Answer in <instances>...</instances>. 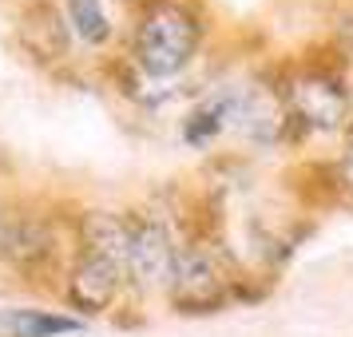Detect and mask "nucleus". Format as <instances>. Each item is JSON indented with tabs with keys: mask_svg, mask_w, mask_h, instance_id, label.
<instances>
[{
	"mask_svg": "<svg viewBox=\"0 0 353 337\" xmlns=\"http://www.w3.org/2000/svg\"><path fill=\"white\" fill-rule=\"evenodd\" d=\"M239 266L230 262L223 242H210L203 234H191L179 242L175 266L167 278V302L179 314H219L234 302V282H239Z\"/></svg>",
	"mask_w": 353,
	"mask_h": 337,
	"instance_id": "obj_3",
	"label": "nucleus"
},
{
	"mask_svg": "<svg viewBox=\"0 0 353 337\" xmlns=\"http://www.w3.org/2000/svg\"><path fill=\"white\" fill-rule=\"evenodd\" d=\"M330 175H334L337 203L353 207V131H350V139H345V151H341V155H337V163L330 167Z\"/></svg>",
	"mask_w": 353,
	"mask_h": 337,
	"instance_id": "obj_12",
	"label": "nucleus"
},
{
	"mask_svg": "<svg viewBox=\"0 0 353 337\" xmlns=\"http://www.w3.org/2000/svg\"><path fill=\"white\" fill-rule=\"evenodd\" d=\"M88 325L83 318L60 309H32V305H8L0 309V337H76Z\"/></svg>",
	"mask_w": 353,
	"mask_h": 337,
	"instance_id": "obj_10",
	"label": "nucleus"
},
{
	"mask_svg": "<svg viewBox=\"0 0 353 337\" xmlns=\"http://www.w3.org/2000/svg\"><path fill=\"white\" fill-rule=\"evenodd\" d=\"M76 254V230H64L56 214L28 198L0 203V262L20 282H64L68 262Z\"/></svg>",
	"mask_w": 353,
	"mask_h": 337,
	"instance_id": "obj_2",
	"label": "nucleus"
},
{
	"mask_svg": "<svg viewBox=\"0 0 353 337\" xmlns=\"http://www.w3.org/2000/svg\"><path fill=\"white\" fill-rule=\"evenodd\" d=\"M175 254H179V238L167 226V218L151 214V210H131L128 214V289L131 294L167 289Z\"/></svg>",
	"mask_w": 353,
	"mask_h": 337,
	"instance_id": "obj_5",
	"label": "nucleus"
},
{
	"mask_svg": "<svg viewBox=\"0 0 353 337\" xmlns=\"http://www.w3.org/2000/svg\"><path fill=\"white\" fill-rule=\"evenodd\" d=\"M290 115L302 131H341L350 123V83L341 68L325 60H305L282 76Z\"/></svg>",
	"mask_w": 353,
	"mask_h": 337,
	"instance_id": "obj_4",
	"label": "nucleus"
},
{
	"mask_svg": "<svg viewBox=\"0 0 353 337\" xmlns=\"http://www.w3.org/2000/svg\"><path fill=\"white\" fill-rule=\"evenodd\" d=\"M337 36H341V52H353V4L341 12V24H337Z\"/></svg>",
	"mask_w": 353,
	"mask_h": 337,
	"instance_id": "obj_13",
	"label": "nucleus"
},
{
	"mask_svg": "<svg viewBox=\"0 0 353 337\" xmlns=\"http://www.w3.org/2000/svg\"><path fill=\"white\" fill-rule=\"evenodd\" d=\"M234 127L258 147H278L290 131L298 127L290 115L282 80H250L239 88V103H234Z\"/></svg>",
	"mask_w": 353,
	"mask_h": 337,
	"instance_id": "obj_7",
	"label": "nucleus"
},
{
	"mask_svg": "<svg viewBox=\"0 0 353 337\" xmlns=\"http://www.w3.org/2000/svg\"><path fill=\"white\" fill-rule=\"evenodd\" d=\"M60 294L80 318H96L119 302V294H128V270L108 254L76 246V254L64 270V282H60Z\"/></svg>",
	"mask_w": 353,
	"mask_h": 337,
	"instance_id": "obj_6",
	"label": "nucleus"
},
{
	"mask_svg": "<svg viewBox=\"0 0 353 337\" xmlns=\"http://www.w3.org/2000/svg\"><path fill=\"white\" fill-rule=\"evenodd\" d=\"M24 36H28V52L36 60H64L72 28L64 20V8L52 4V0H36L28 4V17H24Z\"/></svg>",
	"mask_w": 353,
	"mask_h": 337,
	"instance_id": "obj_9",
	"label": "nucleus"
},
{
	"mask_svg": "<svg viewBox=\"0 0 353 337\" xmlns=\"http://www.w3.org/2000/svg\"><path fill=\"white\" fill-rule=\"evenodd\" d=\"M234 103L239 88H214L183 115V143L191 147H210L226 127H234Z\"/></svg>",
	"mask_w": 353,
	"mask_h": 337,
	"instance_id": "obj_8",
	"label": "nucleus"
},
{
	"mask_svg": "<svg viewBox=\"0 0 353 337\" xmlns=\"http://www.w3.org/2000/svg\"><path fill=\"white\" fill-rule=\"evenodd\" d=\"M60 8H64V20H68V28H72V36L83 40L88 48L112 44L115 20H112L108 0H60Z\"/></svg>",
	"mask_w": 353,
	"mask_h": 337,
	"instance_id": "obj_11",
	"label": "nucleus"
},
{
	"mask_svg": "<svg viewBox=\"0 0 353 337\" xmlns=\"http://www.w3.org/2000/svg\"><path fill=\"white\" fill-rule=\"evenodd\" d=\"M128 32V64L139 80L163 83L183 76L207 40L203 0H135Z\"/></svg>",
	"mask_w": 353,
	"mask_h": 337,
	"instance_id": "obj_1",
	"label": "nucleus"
}]
</instances>
